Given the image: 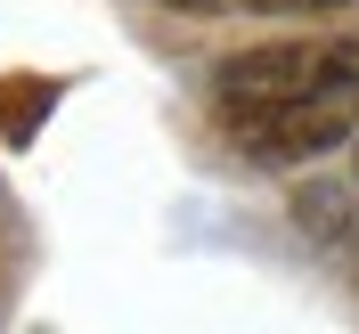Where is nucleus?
<instances>
[{"label":"nucleus","instance_id":"f257e3e1","mask_svg":"<svg viewBox=\"0 0 359 334\" xmlns=\"http://www.w3.org/2000/svg\"><path fill=\"white\" fill-rule=\"evenodd\" d=\"M212 123L253 163H311L359 123V41H269L212 74Z\"/></svg>","mask_w":359,"mask_h":334},{"label":"nucleus","instance_id":"f03ea898","mask_svg":"<svg viewBox=\"0 0 359 334\" xmlns=\"http://www.w3.org/2000/svg\"><path fill=\"white\" fill-rule=\"evenodd\" d=\"M49 106H57V82H0V139L25 147V139L41 131Z\"/></svg>","mask_w":359,"mask_h":334},{"label":"nucleus","instance_id":"7ed1b4c3","mask_svg":"<svg viewBox=\"0 0 359 334\" xmlns=\"http://www.w3.org/2000/svg\"><path fill=\"white\" fill-rule=\"evenodd\" d=\"M188 17H278V8H343V0H163Z\"/></svg>","mask_w":359,"mask_h":334}]
</instances>
